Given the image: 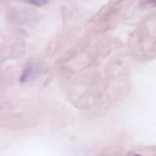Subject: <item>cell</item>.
I'll return each mask as SVG.
<instances>
[{"mask_svg":"<svg viewBox=\"0 0 156 156\" xmlns=\"http://www.w3.org/2000/svg\"><path fill=\"white\" fill-rule=\"evenodd\" d=\"M126 156H147L146 155H145V154L141 151H132V152H130L127 154V155H126Z\"/></svg>","mask_w":156,"mask_h":156,"instance_id":"3957f363","label":"cell"},{"mask_svg":"<svg viewBox=\"0 0 156 156\" xmlns=\"http://www.w3.org/2000/svg\"><path fill=\"white\" fill-rule=\"evenodd\" d=\"M25 3L36 7H42L46 5L49 0H23Z\"/></svg>","mask_w":156,"mask_h":156,"instance_id":"7a4b0ae2","label":"cell"},{"mask_svg":"<svg viewBox=\"0 0 156 156\" xmlns=\"http://www.w3.org/2000/svg\"><path fill=\"white\" fill-rule=\"evenodd\" d=\"M34 68L32 66L26 67L23 71L20 77V82L21 83H24L28 81L34 74Z\"/></svg>","mask_w":156,"mask_h":156,"instance_id":"6da1fadb","label":"cell"}]
</instances>
